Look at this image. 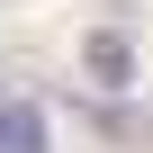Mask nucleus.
Segmentation results:
<instances>
[{"mask_svg": "<svg viewBox=\"0 0 153 153\" xmlns=\"http://www.w3.org/2000/svg\"><path fill=\"white\" fill-rule=\"evenodd\" d=\"M81 72H90V90H135V45L117 27H90L81 36Z\"/></svg>", "mask_w": 153, "mask_h": 153, "instance_id": "1", "label": "nucleus"}, {"mask_svg": "<svg viewBox=\"0 0 153 153\" xmlns=\"http://www.w3.org/2000/svg\"><path fill=\"white\" fill-rule=\"evenodd\" d=\"M0 153H45V108L36 99H0Z\"/></svg>", "mask_w": 153, "mask_h": 153, "instance_id": "2", "label": "nucleus"}]
</instances>
